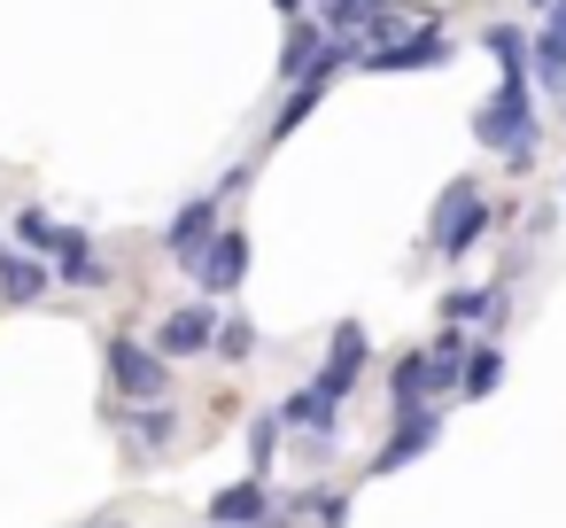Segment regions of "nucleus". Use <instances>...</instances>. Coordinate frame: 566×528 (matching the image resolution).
Masks as SVG:
<instances>
[{"mask_svg": "<svg viewBox=\"0 0 566 528\" xmlns=\"http://www.w3.org/2000/svg\"><path fill=\"white\" fill-rule=\"evenodd\" d=\"M473 141L496 148L512 172L535 164V141H543V117H535V79H496V94L473 110Z\"/></svg>", "mask_w": 566, "mask_h": 528, "instance_id": "nucleus-1", "label": "nucleus"}, {"mask_svg": "<svg viewBox=\"0 0 566 528\" xmlns=\"http://www.w3.org/2000/svg\"><path fill=\"white\" fill-rule=\"evenodd\" d=\"M481 234H489V203H481V187H473V179H458V187L434 203V226H427V241H434V257H450V265H458V257H465Z\"/></svg>", "mask_w": 566, "mask_h": 528, "instance_id": "nucleus-2", "label": "nucleus"}, {"mask_svg": "<svg viewBox=\"0 0 566 528\" xmlns=\"http://www.w3.org/2000/svg\"><path fill=\"white\" fill-rule=\"evenodd\" d=\"M109 381H117L125 404H164L171 396V358L148 350V342H133V334H117L109 342Z\"/></svg>", "mask_w": 566, "mask_h": 528, "instance_id": "nucleus-3", "label": "nucleus"}, {"mask_svg": "<svg viewBox=\"0 0 566 528\" xmlns=\"http://www.w3.org/2000/svg\"><path fill=\"white\" fill-rule=\"evenodd\" d=\"M450 63V40H442V24L427 17V24H411L403 40H388V48H365V71L373 79H403V71H442Z\"/></svg>", "mask_w": 566, "mask_h": 528, "instance_id": "nucleus-4", "label": "nucleus"}, {"mask_svg": "<svg viewBox=\"0 0 566 528\" xmlns=\"http://www.w3.org/2000/svg\"><path fill=\"white\" fill-rule=\"evenodd\" d=\"M365 358H373V342H365V327H357V319H342V327H334V342H326V365H318V381H311V389H318L326 404H342V396L357 389V373H365Z\"/></svg>", "mask_w": 566, "mask_h": 528, "instance_id": "nucleus-5", "label": "nucleus"}, {"mask_svg": "<svg viewBox=\"0 0 566 528\" xmlns=\"http://www.w3.org/2000/svg\"><path fill=\"white\" fill-rule=\"evenodd\" d=\"M434 435H442V412H434V404H419V412H396V435L373 451V474H396V466L427 458V451H434Z\"/></svg>", "mask_w": 566, "mask_h": 528, "instance_id": "nucleus-6", "label": "nucleus"}, {"mask_svg": "<svg viewBox=\"0 0 566 528\" xmlns=\"http://www.w3.org/2000/svg\"><path fill=\"white\" fill-rule=\"evenodd\" d=\"M210 528H287V513H272L264 474H249V482H233V489L210 497Z\"/></svg>", "mask_w": 566, "mask_h": 528, "instance_id": "nucleus-7", "label": "nucleus"}, {"mask_svg": "<svg viewBox=\"0 0 566 528\" xmlns=\"http://www.w3.org/2000/svg\"><path fill=\"white\" fill-rule=\"evenodd\" d=\"M187 272H195L210 296H233V288L249 280V234H241V226H233V234H218V241H210V249H202Z\"/></svg>", "mask_w": 566, "mask_h": 528, "instance_id": "nucleus-8", "label": "nucleus"}, {"mask_svg": "<svg viewBox=\"0 0 566 528\" xmlns=\"http://www.w3.org/2000/svg\"><path fill=\"white\" fill-rule=\"evenodd\" d=\"M450 381H442V365H434V350H403L396 358V381H388V404L396 412H419V404H434Z\"/></svg>", "mask_w": 566, "mask_h": 528, "instance_id": "nucleus-9", "label": "nucleus"}, {"mask_svg": "<svg viewBox=\"0 0 566 528\" xmlns=\"http://www.w3.org/2000/svg\"><path fill=\"white\" fill-rule=\"evenodd\" d=\"M218 241V195H195L179 218H171V234H164V249H171V265H195L202 249Z\"/></svg>", "mask_w": 566, "mask_h": 528, "instance_id": "nucleus-10", "label": "nucleus"}, {"mask_svg": "<svg viewBox=\"0 0 566 528\" xmlns=\"http://www.w3.org/2000/svg\"><path fill=\"white\" fill-rule=\"evenodd\" d=\"M156 350H164V358L218 350V311H210V303H187V311H171V319H164V334H156Z\"/></svg>", "mask_w": 566, "mask_h": 528, "instance_id": "nucleus-11", "label": "nucleus"}, {"mask_svg": "<svg viewBox=\"0 0 566 528\" xmlns=\"http://www.w3.org/2000/svg\"><path fill=\"white\" fill-rule=\"evenodd\" d=\"M326 40H334V32H318V24H303V17H295V24H287V48H280V79H287V86H295V79H318Z\"/></svg>", "mask_w": 566, "mask_h": 528, "instance_id": "nucleus-12", "label": "nucleus"}, {"mask_svg": "<svg viewBox=\"0 0 566 528\" xmlns=\"http://www.w3.org/2000/svg\"><path fill=\"white\" fill-rule=\"evenodd\" d=\"M48 272H55V257H0V296H9V303H40L48 296Z\"/></svg>", "mask_w": 566, "mask_h": 528, "instance_id": "nucleus-13", "label": "nucleus"}, {"mask_svg": "<svg viewBox=\"0 0 566 528\" xmlns=\"http://www.w3.org/2000/svg\"><path fill=\"white\" fill-rule=\"evenodd\" d=\"M442 319L450 327H496L504 319V288H458V296H442Z\"/></svg>", "mask_w": 566, "mask_h": 528, "instance_id": "nucleus-14", "label": "nucleus"}, {"mask_svg": "<svg viewBox=\"0 0 566 528\" xmlns=\"http://www.w3.org/2000/svg\"><path fill=\"white\" fill-rule=\"evenodd\" d=\"M55 272H63L71 288H109V265L94 257V241H86V234H71V241L55 249Z\"/></svg>", "mask_w": 566, "mask_h": 528, "instance_id": "nucleus-15", "label": "nucleus"}, {"mask_svg": "<svg viewBox=\"0 0 566 528\" xmlns=\"http://www.w3.org/2000/svg\"><path fill=\"white\" fill-rule=\"evenodd\" d=\"M334 412H342V404H326V396H318V389H295V396H287V404H280V420H287V427H295V435H318V443H326V435H334Z\"/></svg>", "mask_w": 566, "mask_h": 528, "instance_id": "nucleus-16", "label": "nucleus"}, {"mask_svg": "<svg viewBox=\"0 0 566 528\" xmlns=\"http://www.w3.org/2000/svg\"><path fill=\"white\" fill-rule=\"evenodd\" d=\"M504 381V350L496 342H481V350H465V373H458V396H489Z\"/></svg>", "mask_w": 566, "mask_h": 528, "instance_id": "nucleus-17", "label": "nucleus"}, {"mask_svg": "<svg viewBox=\"0 0 566 528\" xmlns=\"http://www.w3.org/2000/svg\"><path fill=\"white\" fill-rule=\"evenodd\" d=\"M17 241H24L32 257H55V249L71 241V226H55L48 210H24V218H17Z\"/></svg>", "mask_w": 566, "mask_h": 528, "instance_id": "nucleus-18", "label": "nucleus"}, {"mask_svg": "<svg viewBox=\"0 0 566 528\" xmlns=\"http://www.w3.org/2000/svg\"><path fill=\"white\" fill-rule=\"evenodd\" d=\"M318 94H326V79H303V86H295V94L280 102V117H272V141H287V133H295V125L311 117V102H318Z\"/></svg>", "mask_w": 566, "mask_h": 528, "instance_id": "nucleus-19", "label": "nucleus"}, {"mask_svg": "<svg viewBox=\"0 0 566 528\" xmlns=\"http://www.w3.org/2000/svg\"><path fill=\"white\" fill-rule=\"evenodd\" d=\"M280 435H287V420H280V412H264V420L249 427V466H256V474H272V458H280Z\"/></svg>", "mask_w": 566, "mask_h": 528, "instance_id": "nucleus-20", "label": "nucleus"}, {"mask_svg": "<svg viewBox=\"0 0 566 528\" xmlns=\"http://www.w3.org/2000/svg\"><path fill=\"white\" fill-rule=\"evenodd\" d=\"M295 505H303L318 528H349V497H342V489H311V497H295Z\"/></svg>", "mask_w": 566, "mask_h": 528, "instance_id": "nucleus-21", "label": "nucleus"}, {"mask_svg": "<svg viewBox=\"0 0 566 528\" xmlns=\"http://www.w3.org/2000/svg\"><path fill=\"white\" fill-rule=\"evenodd\" d=\"M133 435H140L148 451H164V435H171V412H164V404H148V412H133Z\"/></svg>", "mask_w": 566, "mask_h": 528, "instance_id": "nucleus-22", "label": "nucleus"}, {"mask_svg": "<svg viewBox=\"0 0 566 528\" xmlns=\"http://www.w3.org/2000/svg\"><path fill=\"white\" fill-rule=\"evenodd\" d=\"M249 350H256V327L226 319V327H218V358H249Z\"/></svg>", "mask_w": 566, "mask_h": 528, "instance_id": "nucleus-23", "label": "nucleus"}, {"mask_svg": "<svg viewBox=\"0 0 566 528\" xmlns=\"http://www.w3.org/2000/svg\"><path fill=\"white\" fill-rule=\"evenodd\" d=\"M272 9H287V17H295V9H303V0H272Z\"/></svg>", "mask_w": 566, "mask_h": 528, "instance_id": "nucleus-24", "label": "nucleus"}, {"mask_svg": "<svg viewBox=\"0 0 566 528\" xmlns=\"http://www.w3.org/2000/svg\"><path fill=\"white\" fill-rule=\"evenodd\" d=\"M94 528H125V520H94Z\"/></svg>", "mask_w": 566, "mask_h": 528, "instance_id": "nucleus-25", "label": "nucleus"}, {"mask_svg": "<svg viewBox=\"0 0 566 528\" xmlns=\"http://www.w3.org/2000/svg\"><path fill=\"white\" fill-rule=\"evenodd\" d=\"M527 9H551V0H527Z\"/></svg>", "mask_w": 566, "mask_h": 528, "instance_id": "nucleus-26", "label": "nucleus"}, {"mask_svg": "<svg viewBox=\"0 0 566 528\" xmlns=\"http://www.w3.org/2000/svg\"><path fill=\"white\" fill-rule=\"evenodd\" d=\"M558 117H566V94H558Z\"/></svg>", "mask_w": 566, "mask_h": 528, "instance_id": "nucleus-27", "label": "nucleus"}]
</instances>
